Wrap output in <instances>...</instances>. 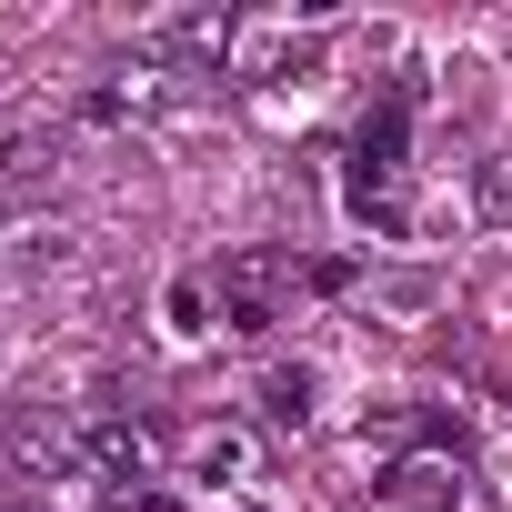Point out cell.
Masks as SVG:
<instances>
[{"instance_id":"cell-1","label":"cell","mask_w":512,"mask_h":512,"mask_svg":"<svg viewBox=\"0 0 512 512\" xmlns=\"http://www.w3.org/2000/svg\"><path fill=\"white\" fill-rule=\"evenodd\" d=\"M292 282H302V272L282 262V251H231V262H211V292H221V322H231V332H272Z\"/></svg>"},{"instance_id":"cell-2","label":"cell","mask_w":512,"mask_h":512,"mask_svg":"<svg viewBox=\"0 0 512 512\" xmlns=\"http://www.w3.org/2000/svg\"><path fill=\"white\" fill-rule=\"evenodd\" d=\"M71 452H81V462H91L101 482H141V452H151V442H141L131 422H91V432H81Z\"/></svg>"},{"instance_id":"cell-3","label":"cell","mask_w":512,"mask_h":512,"mask_svg":"<svg viewBox=\"0 0 512 512\" xmlns=\"http://www.w3.org/2000/svg\"><path fill=\"white\" fill-rule=\"evenodd\" d=\"M262 422H282V432L312 422V372H302V362H272V372H262Z\"/></svg>"},{"instance_id":"cell-4","label":"cell","mask_w":512,"mask_h":512,"mask_svg":"<svg viewBox=\"0 0 512 512\" xmlns=\"http://www.w3.org/2000/svg\"><path fill=\"white\" fill-rule=\"evenodd\" d=\"M392 502H412V512L462 502V472H452V462H402V472H392Z\"/></svg>"},{"instance_id":"cell-5","label":"cell","mask_w":512,"mask_h":512,"mask_svg":"<svg viewBox=\"0 0 512 512\" xmlns=\"http://www.w3.org/2000/svg\"><path fill=\"white\" fill-rule=\"evenodd\" d=\"M211 302H221L211 272H181V282H171V332H211Z\"/></svg>"},{"instance_id":"cell-6","label":"cell","mask_w":512,"mask_h":512,"mask_svg":"<svg viewBox=\"0 0 512 512\" xmlns=\"http://www.w3.org/2000/svg\"><path fill=\"white\" fill-rule=\"evenodd\" d=\"M241 462H251V442H241V432H201V442H191V472H201V482H211V472L231 482Z\"/></svg>"},{"instance_id":"cell-7","label":"cell","mask_w":512,"mask_h":512,"mask_svg":"<svg viewBox=\"0 0 512 512\" xmlns=\"http://www.w3.org/2000/svg\"><path fill=\"white\" fill-rule=\"evenodd\" d=\"M302 292H352V262H302Z\"/></svg>"}]
</instances>
